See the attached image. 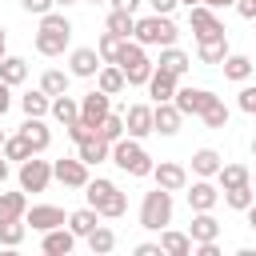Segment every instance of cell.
Listing matches in <instances>:
<instances>
[{"label": "cell", "instance_id": "1", "mask_svg": "<svg viewBox=\"0 0 256 256\" xmlns=\"http://www.w3.org/2000/svg\"><path fill=\"white\" fill-rule=\"evenodd\" d=\"M72 40V20L64 12H44L40 16V32H36V52L40 56H60Z\"/></svg>", "mask_w": 256, "mask_h": 256}, {"label": "cell", "instance_id": "2", "mask_svg": "<svg viewBox=\"0 0 256 256\" xmlns=\"http://www.w3.org/2000/svg\"><path fill=\"white\" fill-rule=\"evenodd\" d=\"M112 164L120 168V172H128V176H152V156L140 148V140L136 136H120L116 144H112Z\"/></svg>", "mask_w": 256, "mask_h": 256}, {"label": "cell", "instance_id": "3", "mask_svg": "<svg viewBox=\"0 0 256 256\" xmlns=\"http://www.w3.org/2000/svg\"><path fill=\"white\" fill-rule=\"evenodd\" d=\"M84 196H88V204L100 212V216H108V220H116V216H124V208H128V200H124V192L112 184V180H88L84 184Z\"/></svg>", "mask_w": 256, "mask_h": 256}, {"label": "cell", "instance_id": "4", "mask_svg": "<svg viewBox=\"0 0 256 256\" xmlns=\"http://www.w3.org/2000/svg\"><path fill=\"white\" fill-rule=\"evenodd\" d=\"M168 220H172V192L156 184V188L144 192V200H140V228L160 232V228H168Z\"/></svg>", "mask_w": 256, "mask_h": 256}, {"label": "cell", "instance_id": "5", "mask_svg": "<svg viewBox=\"0 0 256 256\" xmlns=\"http://www.w3.org/2000/svg\"><path fill=\"white\" fill-rule=\"evenodd\" d=\"M132 36H136V44H144V48H156V44L168 48V44H176L180 32H176V24H172L168 16L152 12V16H140V20H136V32H132Z\"/></svg>", "mask_w": 256, "mask_h": 256}, {"label": "cell", "instance_id": "6", "mask_svg": "<svg viewBox=\"0 0 256 256\" xmlns=\"http://www.w3.org/2000/svg\"><path fill=\"white\" fill-rule=\"evenodd\" d=\"M116 64L124 68V80H128L132 88L148 84V80H152V72H156V64L148 60L144 44H124V52H120V60H116Z\"/></svg>", "mask_w": 256, "mask_h": 256}, {"label": "cell", "instance_id": "7", "mask_svg": "<svg viewBox=\"0 0 256 256\" xmlns=\"http://www.w3.org/2000/svg\"><path fill=\"white\" fill-rule=\"evenodd\" d=\"M188 20H192V32H196V44L228 36V28H224V24L216 20V12H212L208 4H196V8H188Z\"/></svg>", "mask_w": 256, "mask_h": 256}, {"label": "cell", "instance_id": "8", "mask_svg": "<svg viewBox=\"0 0 256 256\" xmlns=\"http://www.w3.org/2000/svg\"><path fill=\"white\" fill-rule=\"evenodd\" d=\"M48 180H52V164H48V160L28 156V160L20 164V188H24V192H44Z\"/></svg>", "mask_w": 256, "mask_h": 256}, {"label": "cell", "instance_id": "9", "mask_svg": "<svg viewBox=\"0 0 256 256\" xmlns=\"http://www.w3.org/2000/svg\"><path fill=\"white\" fill-rule=\"evenodd\" d=\"M24 224H32V232H52V228L68 224V216H64V208H56V204H32V208L24 212Z\"/></svg>", "mask_w": 256, "mask_h": 256}, {"label": "cell", "instance_id": "10", "mask_svg": "<svg viewBox=\"0 0 256 256\" xmlns=\"http://www.w3.org/2000/svg\"><path fill=\"white\" fill-rule=\"evenodd\" d=\"M108 100H112V96H108V92H100V88H92V92L80 100V120H84L92 132H96V128H100V120L112 112V104H108Z\"/></svg>", "mask_w": 256, "mask_h": 256}, {"label": "cell", "instance_id": "11", "mask_svg": "<svg viewBox=\"0 0 256 256\" xmlns=\"http://www.w3.org/2000/svg\"><path fill=\"white\" fill-rule=\"evenodd\" d=\"M52 176H56L64 188H84V184H88V164H84L80 156H64V160L52 164Z\"/></svg>", "mask_w": 256, "mask_h": 256}, {"label": "cell", "instance_id": "12", "mask_svg": "<svg viewBox=\"0 0 256 256\" xmlns=\"http://www.w3.org/2000/svg\"><path fill=\"white\" fill-rule=\"evenodd\" d=\"M212 100H220V96H212L208 88H176V96H172V104H176L184 116H200Z\"/></svg>", "mask_w": 256, "mask_h": 256}, {"label": "cell", "instance_id": "13", "mask_svg": "<svg viewBox=\"0 0 256 256\" xmlns=\"http://www.w3.org/2000/svg\"><path fill=\"white\" fill-rule=\"evenodd\" d=\"M180 120H184V112H180L172 100H164V104L152 108V128H156L160 136H176V132H180Z\"/></svg>", "mask_w": 256, "mask_h": 256}, {"label": "cell", "instance_id": "14", "mask_svg": "<svg viewBox=\"0 0 256 256\" xmlns=\"http://www.w3.org/2000/svg\"><path fill=\"white\" fill-rule=\"evenodd\" d=\"M100 68H104V60H100L96 48H76V52L68 56V72H72V76H84V80H88V76H96Z\"/></svg>", "mask_w": 256, "mask_h": 256}, {"label": "cell", "instance_id": "15", "mask_svg": "<svg viewBox=\"0 0 256 256\" xmlns=\"http://www.w3.org/2000/svg\"><path fill=\"white\" fill-rule=\"evenodd\" d=\"M152 176H156V184H160V188H168V192L188 188V172H184V164L164 160V164H156V168H152Z\"/></svg>", "mask_w": 256, "mask_h": 256}, {"label": "cell", "instance_id": "16", "mask_svg": "<svg viewBox=\"0 0 256 256\" xmlns=\"http://www.w3.org/2000/svg\"><path fill=\"white\" fill-rule=\"evenodd\" d=\"M216 200H220V192H216V184H208V176H200V180L188 188V204H192V212H212Z\"/></svg>", "mask_w": 256, "mask_h": 256}, {"label": "cell", "instance_id": "17", "mask_svg": "<svg viewBox=\"0 0 256 256\" xmlns=\"http://www.w3.org/2000/svg\"><path fill=\"white\" fill-rule=\"evenodd\" d=\"M124 128H128V136H136V140H144L148 132H156V128H152V108H148V104H132L128 116H124Z\"/></svg>", "mask_w": 256, "mask_h": 256}, {"label": "cell", "instance_id": "18", "mask_svg": "<svg viewBox=\"0 0 256 256\" xmlns=\"http://www.w3.org/2000/svg\"><path fill=\"white\" fill-rule=\"evenodd\" d=\"M40 248H44L48 256H68V252L76 248V232L60 224V228H52V232H44V244H40Z\"/></svg>", "mask_w": 256, "mask_h": 256}, {"label": "cell", "instance_id": "19", "mask_svg": "<svg viewBox=\"0 0 256 256\" xmlns=\"http://www.w3.org/2000/svg\"><path fill=\"white\" fill-rule=\"evenodd\" d=\"M76 156H80L84 164H104V160H112V144L100 140V136H88V140L76 144Z\"/></svg>", "mask_w": 256, "mask_h": 256}, {"label": "cell", "instance_id": "20", "mask_svg": "<svg viewBox=\"0 0 256 256\" xmlns=\"http://www.w3.org/2000/svg\"><path fill=\"white\" fill-rule=\"evenodd\" d=\"M20 136L32 144V152H44V148L52 144V132L44 128V120H40V116H28V120L20 124Z\"/></svg>", "mask_w": 256, "mask_h": 256}, {"label": "cell", "instance_id": "21", "mask_svg": "<svg viewBox=\"0 0 256 256\" xmlns=\"http://www.w3.org/2000/svg\"><path fill=\"white\" fill-rule=\"evenodd\" d=\"M96 88H100V92H108V96L124 92V88H128V80H124V68H120V64H104V68L96 72Z\"/></svg>", "mask_w": 256, "mask_h": 256}, {"label": "cell", "instance_id": "22", "mask_svg": "<svg viewBox=\"0 0 256 256\" xmlns=\"http://www.w3.org/2000/svg\"><path fill=\"white\" fill-rule=\"evenodd\" d=\"M176 80H180V76H172V72L156 68V72H152V80H148V92H152V100H156V104L172 100V96H176Z\"/></svg>", "mask_w": 256, "mask_h": 256}, {"label": "cell", "instance_id": "23", "mask_svg": "<svg viewBox=\"0 0 256 256\" xmlns=\"http://www.w3.org/2000/svg\"><path fill=\"white\" fill-rule=\"evenodd\" d=\"M68 228H72L76 236H84V240H88V236L100 228V212H96L92 204H88V208H76V212L68 216Z\"/></svg>", "mask_w": 256, "mask_h": 256}, {"label": "cell", "instance_id": "24", "mask_svg": "<svg viewBox=\"0 0 256 256\" xmlns=\"http://www.w3.org/2000/svg\"><path fill=\"white\" fill-rule=\"evenodd\" d=\"M188 236H192V244L216 240V236H220V224H216V216H212V212H196V216H192V228H188Z\"/></svg>", "mask_w": 256, "mask_h": 256}, {"label": "cell", "instance_id": "25", "mask_svg": "<svg viewBox=\"0 0 256 256\" xmlns=\"http://www.w3.org/2000/svg\"><path fill=\"white\" fill-rule=\"evenodd\" d=\"M160 248H164V256H192V236L188 232L160 228Z\"/></svg>", "mask_w": 256, "mask_h": 256}, {"label": "cell", "instance_id": "26", "mask_svg": "<svg viewBox=\"0 0 256 256\" xmlns=\"http://www.w3.org/2000/svg\"><path fill=\"white\" fill-rule=\"evenodd\" d=\"M24 212H28L24 192H0V224L4 220H24Z\"/></svg>", "mask_w": 256, "mask_h": 256}, {"label": "cell", "instance_id": "27", "mask_svg": "<svg viewBox=\"0 0 256 256\" xmlns=\"http://www.w3.org/2000/svg\"><path fill=\"white\" fill-rule=\"evenodd\" d=\"M220 164H224V160H220L216 148H200V152H192V172H196V176H216Z\"/></svg>", "mask_w": 256, "mask_h": 256}, {"label": "cell", "instance_id": "28", "mask_svg": "<svg viewBox=\"0 0 256 256\" xmlns=\"http://www.w3.org/2000/svg\"><path fill=\"white\" fill-rule=\"evenodd\" d=\"M124 44H128L124 36H116V32H104V36L96 40V52H100V60H104V64H116V60H120V52H124Z\"/></svg>", "mask_w": 256, "mask_h": 256}, {"label": "cell", "instance_id": "29", "mask_svg": "<svg viewBox=\"0 0 256 256\" xmlns=\"http://www.w3.org/2000/svg\"><path fill=\"white\" fill-rule=\"evenodd\" d=\"M156 68H164V72H172V76H184V72H188V56H184V52H180L176 44H168V48L160 52Z\"/></svg>", "mask_w": 256, "mask_h": 256}, {"label": "cell", "instance_id": "30", "mask_svg": "<svg viewBox=\"0 0 256 256\" xmlns=\"http://www.w3.org/2000/svg\"><path fill=\"white\" fill-rule=\"evenodd\" d=\"M52 116L68 128V124H76V120H80V104H76L68 92H64V96H52Z\"/></svg>", "mask_w": 256, "mask_h": 256}, {"label": "cell", "instance_id": "31", "mask_svg": "<svg viewBox=\"0 0 256 256\" xmlns=\"http://www.w3.org/2000/svg\"><path fill=\"white\" fill-rule=\"evenodd\" d=\"M216 180H220V188H240V184H252V172L244 164H220Z\"/></svg>", "mask_w": 256, "mask_h": 256}, {"label": "cell", "instance_id": "32", "mask_svg": "<svg viewBox=\"0 0 256 256\" xmlns=\"http://www.w3.org/2000/svg\"><path fill=\"white\" fill-rule=\"evenodd\" d=\"M0 80L12 84V88L24 84V80H28V64H24L20 56H4V60H0Z\"/></svg>", "mask_w": 256, "mask_h": 256}, {"label": "cell", "instance_id": "33", "mask_svg": "<svg viewBox=\"0 0 256 256\" xmlns=\"http://www.w3.org/2000/svg\"><path fill=\"white\" fill-rule=\"evenodd\" d=\"M108 32H116V36H124V40H128V36L136 32V16H132V12L112 8V12H108Z\"/></svg>", "mask_w": 256, "mask_h": 256}, {"label": "cell", "instance_id": "34", "mask_svg": "<svg viewBox=\"0 0 256 256\" xmlns=\"http://www.w3.org/2000/svg\"><path fill=\"white\" fill-rule=\"evenodd\" d=\"M224 56H228V36L200 44V64H224Z\"/></svg>", "mask_w": 256, "mask_h": 256}, {"label": "cell", "instance_id": "35", "mask_svg": "<svg viewBox=\"0 0 256 256\" xmlns=\"http://www.w3.org/2000/svg\"><path fill=\"white\" fill-rule=\"evenodd\" d=\"M68 76H72V72H60V68H48V72L40 76V88H44L48 96H64V92H68Z\"/></svg>", "mask_w": 256, "mask_h": 256}, {"label": "cell", "instance_id": "36", "mask_svg": "<svg viewBox=\"0 0 256 256\" xmlns=\"http://www.w3.org/2000/svg\"><path fill=\"white\" fill-rule=\"evenodd\" d=\"M20 108H24V116H44V112H52V100H48V92L40 88V92L20 96Z\"/></svg>", "mask_w": 256, "mask_h": 256}, {"label": "cell", "instance_id": "37", "mask_svg": "<svg viewBox=\"0 0 256 256\" xmlns=\"http://www.w3.org/2000/svg\"><path fill=\"white\" fill-rule=\"evenodd\" d=\"M124 132H128V128H124V116H116V112H108V116L100 120V128H96V136H100V140H108V144H116Z\"/></svg>", "mask_w": 256, "mask_h": 256}, {"label": "cell", "instance_id": "38", "mask_svg": "<svg viewBox=\"0 0 256 256\" xmlns=\"http://www.w3.org/2000/svg\"><path fill=\"white\" fill-rule=\"evenodd\" d=\"M256 200V192H252V184H240V188H224V204L228 208H236V212H248V204Z\"/></svg>", "mask_w": 256, "mask_h": 256}, {"label": "cell", "instance_id": "39", "mask_svg": "<svg viewBox=\"0 0 256 256\" xmlns=\"http://www.w3.org/2000/svg\"><path fill=\"white\" fill-rule=\"evenodd\" d=\"M224 76L228 80H248L252 76V60L248 56H224Z\"/></svg>", "mask_w": 256, "mask_h": 256}, {"label": "cell", "instance_id": "40", "mask_svg": "<svg viewBox=\"0 0 256 256\" xmlns=\"http://www.w3.org/2000/svg\"><path fill=\"white\" fill-rule=\"evenodd\" d=\"M0 152H4V156H8V160H20V164H24V160H28V156H36V152H32V144H28V140H24V136H8V140H4V148H0Z\"/></svg>", "mask_w": 256, "mask_h": 256}, {"label": "cell", "instance_id": "41", "mask_svg": "<svg viewBox=\"0 0 256 256\" xmlns=\"http://www.w3.org/2000/svg\"><path fill=\"white\" fill-rule=\"evenodd\" d=\"M88 248H92L96 256H104V252H112V248H116V232L100 224V228H96V232L88 236Z\"/></svg>", "mask_w": 256, "mask_h": 256}, {"label": "cell", "instance_id": "42", "mask_svg": "<svg viewBox=\"0 0 256 256\" xmlns=\"http://www.w3.org/2000/svg\"><path fill=\"white\" fill-rule=\"evenodd\" d=\"M24 232H28L24 220H4V224H0V244H4V248H16V244L24 240Z\"/></svg>", "mask_w": 256, "mask_h": 256}, {"label": "cell", "instance_id": "43", "mask_svg": "<svg viewBox=\"0 0 256 256\" xmlns=\"http://www.w3.org/2000/svg\"><path fill=\"white\" fill-rule=\"evenodd\" d=\"M200 116H204V124H208V128H224V124H228V108H224L220 100H212Z\"/></svg>", "mask_w": 256, "mask_h": 256}, {"label": "cell", "instance_id": "44", "mask_svg": "<svg viewBox=\"0 0 256 256\" xmlns=\"http://www.w3.org/2000/svg\"><path fill=\"white\" fill-rule=\"evenodd\" d=\"M52 4H56V0H20V8H24V12H32V16L52 12Z\"/></svg>", "mask_w": 256, "mask_h": 256}, {"label": "cell", "instance_id": "45", "mask_svg": "<svg viewBox=\"0 0 256 256\" xmlns=\"http://www.w3.org/2000/svg\"><path fill=\"white\" fill-rule=\"evenodd\" d=\"M240 108L256 116V88H244V92H240Z\"/></svg>", "mask_w": 256, "mask_h": 256}, {"label": "cell", "instance_id": "46", "mask_svg": "<svg viewBox=\"0 0 256 256\" xmlns=\"http://www.w3.org/2000/svg\"><path fill=\"white\" fill-rule=\"evenodd\" d=\"M8 108H12V84H4V80H0V116H4Z\"/></svg>", "mask_w": 256, "mask_h": 256}, {"label": "cell", "instance_id": "47", "mask_svg": "<svg viewBox=\"0 0 256 256\" xmlns=\"http://www.w3.org/2000/svg\"><path fill=\"white\" fill-rule=\"evenodd\" d=\"M236 12L244 20H256V0H236Z\"/></svg>", "mask_w": 256, "mask_h": 256}, {"label": "cell", "instance_id": "48", "mask_svg": "<svg viewBox=\"0 0 256 256\" xmlns=\"http://www.w3.org/2000/svg\"><path fill=\"white\" fill-rule=\"evenodd\" d=\"M148 4H152V12H160V16H168V12H172V8L180 4V0H148Z\"/></svg>", "mask_w": 256, "mask_h": 256}, {"label": "cell", "instance_id": "49", "mask_svg": "<svg viewBox=\"0 0 256 256\" xmlns=\"http://www.w3.org/2000/svg\"><path fill=\"white\" fill-rule=\"evenodd\" d=\"M136 256H164L160 244H136Z\"/></svg>", "mask_w": 256, "mask_h": 256}, {"label": "cell", "instance_id": "50", "mask_svg": "<svg viewBox=\"0 0 256 256\" xmlns=\"http://www.w3.org/2000/svg\"><path fill=\"white\" fill-rule=\"evenodd\" d=\"M112 8H120V12H132V16H136V8H140V0H112Z\"/></svg>", "mask_w": 256, "mask_h": 256}, {"label": "cell", "instance_id": "51", "mask_svg": "<svg viewBox=\"0 0 256 256\" xmlns=\"http://www.w3.org/2000/svg\"><path fill=\"white\" fill-rule=\"evenodd\" d=\"M4 180H8V156L0 152V184H4Z\"/></svg>", "mask_w": 256, "mask_h": 256}, {"label": "cell", "instance_id": "52", "mask_svg": "<svg viewBox=\"0 0 256 256\" xmlns=\"http://www.w3.org/2000/svg\"><path fill=\"white\" fill-rule=\"evenodd\" d=\"M248 228H256V200L248 204Z\"/></svg>", "mask_w": 256, "mask_h": 256}, {"label": "cell", "instance_id": "53", "mask_svg": "<svg viewBox=\"0 0 256 256\" xmlns=\"http://www.w3.org/2000/svg\"><path fill=\"white\" fill-rule=\"evenodd\" d=\"M208 8H228V4H236V0H204Z\"/></svg>", "mask_w": 256, "mask_h": 256}, {"label": "cell", "instance_id": "54", "mask_svg": "<svg viewBox=\"0 0 256 256\" xmlns=\"http://www.w3.org/2000/svg\"><path fill=\"white\" fill-rule=\"evenodd\" d=\"M8 56V36H4V28H0V60Z\"/></svg>", "mask_w": 256, "mask_h": 256}, {"label": "cell", "instance_id": "55", "mask_svg": "<svg viewBox=\"0 0 256 256\" xmlns=\"http://www.w3.org/2000/svg\"><path fill=\"white\" fill-rule=\"evenodd\" d=\"M180 4H188V8H196V4H204V0H180Z\"/></svg>", "mask_w": 256, "mask_h": 256}, {"label": "cell", "instance_id": "56", "mask_svg": "<svg viewBox=\"0 0 256 256\" xmlns=\"http://www.w3.org/2000/svg\"><path fill=\"white\" fill-rule=\"evenodd\" d=\"M4 140H8V136H4V128H0V148H4Z\"/></svg>", "mask_w": 256, "mask_h": 256}, {"label": "cell", "instance_id": "57", "mask_svg": "<svg viewBox=\"0 0 256 256\" xmlns=\"http://www.w3.org/2000/svg\"><path fill=\"white\" fill-rule=\"evenodd\" d=\"M56 4H76V0H56Z\"/></svg>", "mask_w": 256, "mask_h": 256}, {"label": "cell", "instance_id": "58", "mask_svg": "<svg viewBox=\"0 0 256 256\" xmlns=\"http://www.w3.org/2000/svg\"><path fill=\"white\" fill-rule=\"evenodd\" d=\"M88 4H104V0H88Z\"/></svg>", "mask_w": 256, "mask_h": 256}, {"label": "cell", "instance_id": "59", "mask_svg": "<svg viewBox=\"0 0 256 256\" xmlns=\"http://www.w3.org/2000/svg\"><path fill=\"white\" fill-rule=\"evenodd\" d=\"M252 156H256V140H252Z\"/></svg>", "mask_w": 256, "mask_h": 256}, {"label": "cell", "instance_id": "60", "mask_svg": "<svg viewBox=\"0 0 256 256\" xmlns=\"http://www.w3.org/2000/svg\"><path fill=\"white\" fill-rule=\"evenodd\" d=\"M252 184H256V172H252Z\"/></svg>", "mask_w": 256, "mask_h": 256}]
</instances>
